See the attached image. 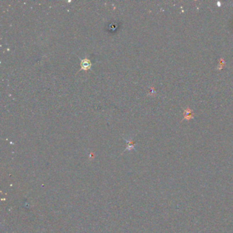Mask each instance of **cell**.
<instances>
[{
    "label": "cell",
    "instance_id": "cell-1",
    "mask_svg": "<svg viewBox=\"0 0 233 233\" xmlns=\"http://www.w3.org/2000/svg\"><path fill=\"white\" fill-rule=\"evenodd\" d=\"M79 58L81 60V69H79V71H81V70H84V71H88V70H92V62L90 60L88 59V57L86 56V58H84V59H81L80 57H79Z\"/></svg>",
    "mask_w": 233,
    "mask_h": 233
},
{
    "label": "cell",
    "instance_id": "cell-2",
    "mask_svg": "<svg viewBox=\"0 0 233 233\" xmlns=\"http://www.w3.org/2000/svg\"><path fill=\"white\" fill-rule=\"evenodd\" d=\"M193 113L192 111L189 109V107L187 108V109H185V117L184 119H187V120H189V119L193 118Z\"/></svg>",
    "mask_w": 233,
    "mask_h": 233
},
{
    "label": "cell",
    "instance_id": "cell-3",
    "mask_svg": "<svg viewBox=\"0 0 233 233\" xmlns=\"http://www.w3.org/2000/svg\"><path fill=\"white\" fill-rule=\"evenodd\" d=\"M125 140V141L126 142H127V144H128V146H127V148H126V150L127 149H129V150H131V149H133V148H134V144H133V141H132V140L131 139L130 140H126V139H124Z\"/></svg>",
    "mask_w": 233,
    "mask_h": 233
}]
</instances>
